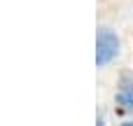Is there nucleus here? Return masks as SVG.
<instances>
[{
  "instance_id": "1",
  "label": "nucleus",
  "mask_w": 133,
  "mask_h": 126,
  "mask_svg": "<svg viewBox=\"0 0 133 126\" xmlns=\"http://www.w3.org/2000/svg\"><path fill=\"white\" fill-rule=\"evenodd\" d=\"M119 49H122L119 35L112 28H98V33H96V65L98 68L110 65L119 56Z\"/></svg>"
},
{
  "instance_id": "2",
  "label": "nucleus",
  "mask_w": 133,
  "mask_h": 126,
  "mask_svg": "<svg viewBox=\"0 0 133 126\" xmlns=\"http://www.w3.org/2000/svg\"><path fill=\"white\" fill-rule=\"evenodd\" d=\"M117 103H119L124 110L133 112V94H129V91H122V94L117 96Z\"/></svg>"
},
{
  "instance_id": "3",
  "label": "nucleus",
  "mask_w": 133,
  "mask_h": 126,
  "mask_svg": "<svg viewBox=\"0 0 133 126\" xmlns=\"http://www.w3.org/2000/svg\"><path fill=\"white\" fill-rule=\"evenodd\" d=\"M122 91H129V94H133V75H131V77H126V79L122 82Z\"/></svg>"
}]
</instances>
